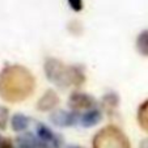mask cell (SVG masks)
<instances>
[{
	"instance_id": "1",
	"label": "cell",
	"mask_w": 148,
	"mask_h": 148,
	"mask_svg": "<svg viewBox=\"0 0 148 148\" xmlns=\"http://www.w3.org/2000/svg\"><path fill=\"white\" fill-rule=\"evenodd\" d=\"M36 79L21 64H9L0 72V97L8 102L24 101L34 92Z\"/></svg>"
},
{
	"instance_id": "2",
	"label": "cell",
	"mask_w": 148,
	"mask_h": 148,
	"mask_svg": "<svg viewBox=\"0 0 148 148\" xmlns=\"http://www.w3.org/2000/svg\"><path fill=\"white\" fill-rule=\"evenodd\" d=\"M93 148H131L129 138L114 125H109L98 130L92 140Z\"/></svg>"
},
{
	"instance_id": "3",
	"label": "cell",
	"mask_w": 148,
	"mask_h": 148,
	"mask_svg": "<svg viewBox=\"0 0 148 148\" xmlns=\"http://www.w3.org/2000/svg\"><path fill=\"white\" fill-rule=\"evenodd\" d=\"M45 75L50 83L55 84L59 88H67V71L68 66H66L62 60L56 58H47L43 64Z\"/></svg>"
},
{
	"instance_id": "4",
	"label": "cell",
	"mask_w": 148,
	"mask_h": 148,
	"mask_svg": "<svg viewBox=\"0 0 148 148\" xmlns=\"http://www.w3.org/2000/svg\"><path fill=\"white\" fill-rule=\"evenodd\" d=\"M96 103L97 102L92 96L84 92H72L68 97V108L76 113L95 109Z\"/></svg>"
},
{
	"instance_id": "5",
	"label": "cell",
	"mask_w": 148,
	"mask_h": 148,
	"mask_svg": "<svg viewBox=\"0 0 148 148\" xmlns=\"http://www.w3.org/2000/svg\"><path fill=\"white\" fill-rule=\"evenodd\" d=\"M80 113L72 110H54L50 114V122L58 127H71L79 123Z\"/></svg>"
},
{
	"instance_id": "6",
	"label": "cell",
	"mask_w": 148,
	"mask_h": 148,
	"mask_svg": "<svg viewBox=\"0 0 148 148\" xmlns=\"http://www.w3.org/2000/svg\"><path fill=\"white\" fill-rule=\"evenodd\" d=\"M36 135L39 140H42L43 143L50 145L51 148H60L63 145V138L59 134L54 132L45 123H37Z\"/></svg>"
},
{
	"instance_id": "7",
	"label": "cell",
	"mask_w": 148,
	"mask_h": 148,
	"mask_svg": "<svg viewBox=\"0 0 148 148\" xmlns=\"http://www.w3.org/2000/svg\"><path fill=\"white\" fill-rule=\"evenodd\" d=\"M59 105V96L55 90L47 89L37 101V109L39 112H51Z\"/></svg>"
},
{
	"instance_id": "8",
	"label": "cell",
	"mask_w": 148,
	"mask_h": 148,
	"mask_svg": "<svg viewBox=\"0 0 148 148\" xmlns=\"http://www.w3.org/2000/svg\"><path fill=\"white\" fill-rule=\"evenodd\" d=\"M102 119V110L98 109V108H95V109H90V110H87L80 114V123L83 127H93V126L98 125Z\"/></svg>"
},
{
	"instance_id": "9",
	"label": "cell",
	"mask_w": 148,
	"mask_h": 148,
	"mask_svg": "<svg viewBox=\"0 0 148 148\" xmlns=\"http://www.w3.org/2000/svg\"><path fill=\"white\" fill-rule=\"evenodd\" d=\"M67 81L68 87H80L85 83V73L81 66H68L67 71Z\"/></svg>"
},
{
	"instance_id": "10",
	"label": "cell",
	"mask_w": 148,
	"mask_h": 148,
	"mask_svg": "<svg viewBox=\"0 0 148 148\" xmlns=\"http://www.w3.org/2000/svg\"><path fill=\"white\" fill-rule=\"evenodd\" d=\"M119 105V96L115 92H108L101 98V109L106 114L112 115Z\"/></svg>"
},
{
	"instance_id": "11",
	"label": "cell",
	"mask_w": 148,
	"mask_h": 148,
	"mask_svg": "<svg viewBox=\"0 0 148 148\" xmlns=\"http://www.w3.org/2000/svg\"><path fill=\"white\" fill-rule=\"evenodd\" d=\"M30 125V118L26 117L23 113H16L11 118V127L16 132H25Z\"/></svg>"
},
{
	"instance_id": "12",
	"label": "cell",
	"mask_w": 148,
	"mask_h": 148,
	"mask_svg": "<svg viewBox=\"0 0 148 148\" xmlns=\"http://www.w3.org/2000/svg\"><path fill=\"white\" fill-rule=\"evenodd\" d=\"M136 119L140 126V129H142L143 131L148 132V98L144 102L140 103L139 109H138Z\"/></svg>"
},
{
	"instance_id": "13",
	"label": "cell",
	"mask_w": 148,
	"mask_h": 148,
	"mask_svg": "<svg viewBox=\"0 0 148 148\" xmlns=\"http://www.w3.org/2000/svg\"><path fill=\"white\" fill-rule=\"evenodd\" d=\"M135 45H136V50L140 55L148 56V29L140 32Z\"/></svg>"
},
{
	"instance_id": "14",
	"label": "cell",
	"mask_w": 148,
	"mask_h": 148,
	"mask_svg": "<svg viewBox=\"0 0 148 148\" xmlns=\"http://www.w3.org/2000/svg\"><path fill=\"white\" fill-rule=\"evenodd\" d=\"M9 121V110L5 106H0V130H5Z\"/></svg>"
},
{
	"instance_id": "15",
	"label": "cell",
	"mask_w": 148,
	"mask_h": 148,
	"mask_svg": "<svg viewBox=\"0 0 148 148\" xmlns=\"http://www.w3.org/2000/svg\"><path fill=\"white\" fill-rule=\"evenodd\" d=\"M67 1H68V4H70V8L75 12H80L84 7L83 0H67Z\"/></svg>"
},
{
	"instance_id": "16",
	"label": "cell",
	"mask_w": 148,
	"mask_h": 148,
	"mask_svg": "<svg viewBox=\"0 0 148 148\" xmlns=\"http://www.w3.org/2000/svg\"><path fill=\"white\" fill-rule=\"evenodd\" d=\"M68 29L73 34H80L81 30H83V26H81V24L79 21H71L70 25H68Z\"/></svg>"
},
{
	"instance_id": "17",
	"label": "cell",
	"mask_w": 148,
	"mask_h": 148,
	"mask_svg": "<svg viewBox=\"0 0 148 148\" xmlns=\"http://www.w3.org/2000/svg\"><path fill=\"white\" fill-rule=\"evenodd\" d=\"M0 148H16V147H14L13 143H12L9 139H4L3 143L0 144Z\"/></svg>"
},
{
	"instance_id": "18",
	"label": "cell",
	"mask_w": 148,
	"mask_h": 148,
	"mask_svg": "<svg viewBox=\"0 0 148 148\" xmlns=\"http://www.w3.org/2000/svg\"><path fill=\"white\" fill-rule=\"evenodd\" d=\"M139 148H148V138H145V139H143L142 142H140Z\"/></svg>"
},
{
	"instance_id": "19",
	"label": "cell",
	"mask_w": 148,
	"mask_h": 148,
	"mask_svg": "<svg viewBox=\"0 0 148 148\" xmlns=\"http://www.w3.org/2000/svg\"><path fill=\"white\" fill-rule=\"evenodd\" d=\"M67 148H83V147H80V145H70V147H67Z\"/></svg>"
},
{
	"instance_id": "20",
	"label": "cell",
	"mask_w": 148,
	"mask_h": 148,
	"mask_svg": "<svg viewBox=\"0 0 148 148\" xmlns=\"http://www.w3.org/2000/svg\"><path fill=\"white\" fill-rule=\"evenodd\" d=\"M3 140H4V139H3V138H1V135H0V144L3 143Z\"/></svg>"
}]
</instances>
